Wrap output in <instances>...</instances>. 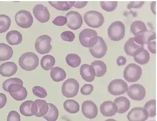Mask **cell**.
Returning a JSON list of instances; mask_svg holds the SVG:
<instances>
[{"mask_svg":"<svg viewBox=\"0 0 157 121\" xmlns=\"http://www.w3.org/2000/svg\"><path fill=\"white\" fill-rule=\"evenodd\" d=\"M39 58L36 54L32 52H27L23 54L19 59V64L24 70L33 71L38 67Z\"/></svg>","mask_w":157,"mask_h":121,"instance_id":"cell-1","label":"cell"},{"mask_svg":"<svg viewBox=\"0 0 157 121\" xmlns=\"http://www.w3.org/2000/svg\"><path fill=\"white\" fill-rule=\"evenodd\" d=\"M99 36L95 30L85 29L82 30L79 35V40L83 47L91 48L97 43Z\"/></svg>","mask_w":157,"mask_h":121,"instance_id":"cell-2","label":"cell"},{"mask_svg":"<svg viewBox=\"0 0 157 121\" xmlns=\"http://www.w3.org/2000/svg\"><path fill=\"white\" fill-rule=\"evenodd\" d=\"M108 34L110 39L114 42L122 40L125 35L124 25L120 21H114L108 28Z\"/></svg>","mask_w":157,"mask_h":121,"instance_id":"cell-3","label":"cell"},{"mask_svg":"<svg viewBox=\"0 0 157 121\" xmlns=\"http://www.w3.org/2000/svg\"><path fill=\"white\" fill-rule=\"evenodd\" d=\"M83 18L86 24L92 28L101 27L104 22V18L102 13L94 10L86 12Z\"/></svg>","mask_w":157,"mask_h":121,"instance_id":"cell-4","label":"cell"},{"mask_svg":"<svg viewBox=\"0 0 157 121\" xmlns=\"http://www.w3.org/2000/svg\"><path fill=\"white\" fill-rule=\"evenodd\" d=\"M141 68L135 64H128L123 71V77L128 82H134L140 79L142 75Z\"/></svg>","mask_w":157,"mask_h":121,"instance_id":"cell-5","label":"cell"},{"mask_svg":"<svg viewBox=\"0 0 157 121\" xmlns=\"http://www.w3.org/2000/svg\"><path fill=\"white\" fill-rule=\"evenodd\" d=\"M79 84L75 79H68L64 82L62 87V93L66 97H73L78 93Z\"/></svg>","mask_w":157,"mask_h":121,"instance_id":"cell-6","label":"cell"},{"mask_svg":"<svg viewBox=\"0 0 157 121\" xmlns=\"http://www.w3.org/2000/svg\"><path fill=\"white\" fill-rule=\"evenodd\" d=\"M15 20L19 27L24 29L30 28L33 23V18L32 14L26 10L18 11L15 14Z\"/></svg>","mask_w":157,"mask_h":121,"instance_id":"cell-7","label":"cell"},{"mask_svg":"<svg viewBox=\"0 0 157 121\" xmlns=\"http://www.w3.org/2000/svg\"><path fill=\"white\" fill-rule=\"evenodd\" d=\"M51 37L48 35H42L38 38L35 42V49L38 53L48 54L52 50Z\"/></svg>","mask_w":157,"mask_h":121,"instance_id":"cell-8","label":"cell"},{"mask_svg":"<svg viewBox=\"0 0 157 121\" xmlns=\"http://www.w3.org/2000/svg\"><path fill=\"white\" fill-rule=\"evenodd\" d=\"M7 92L16 101H23L27 97V90L23 86V85L21 84L17 83L10 84L7 87Z\"/></svg>","mask_w":157,"mask_h":121,"instance_id":"cell-9","label":"cell"},{"mask_svg":"<svg viewBox=\"0 0 157 121\" xmlns=\"http://www.w3.org/2000/svg\"><path fill=\"white\" fill-rule=\"evenodd\" d=\"M108 90L110 94L113 95H120L127 91L128 85L126 81L122 79H115L110 82Z\"/></svg>","mask_w":157,"mask_h":121,"instance_id":"cell-10","label":"cell"},{"mask_svg":"<svg viewBox=\"0 0 157 121\" xmlns=\"http://www.w3.org/2000/svg\"><path fill=\"white\" fill-rule=\"evenodd\" d=\"M67 19V25L72 30H78L83 24V19L81 15L75 11H71L66 14Z\"/></svg>","mask_w":157,"mask_h":121,"instance_id":"cell-11","label":"cell"},{"mask_svg":"<svg viewBox=\"0 0 157 121\" xmlns=\"http://www.w3.org/2000/svg\"><path fill=\"white\" fill-rule=\"evenodd\" d=\"M127 95L133 101H143L146 95L145 87L141 84H133L128 87Z\"/></svg>","mask_w":157,"mask_h":121,"instance_id":"cell-12","label":"cell"},{"mask_svg":"<svg viewBox=\"0 0 157 121\" xmlns=\"http://www.w3.org/2000/svg\"><path fill=\"white\" fill-rule=\"evenodd\" d=\"M108 50V47L105 40L101 37H99L98 41L94 46L89 48V51L93 57L96 58H101Z\"/></svg>","mask_w":157,"mask_h":121,"instance_id":"cell-13","label":"cell"},{"mask_svg":"<svg viewBox=\"0 0 157 121\" xmlns=\"http://www.w3.org/2000/svg\"><path fill=\"white\" fill-rule=\"evenodd\" d=\"M48 103L46 101L37 99L33 101L31 107V112L37 117H44L48 113Z\"/></svg>","mask_w":157,"mask_h":121,"instance_id":"cell-14","label":"cell"},{"mask_svg":"<svg viewBox=\"0 0 157 121\" xmlns=\"http://www.w3.org/2000/svg\"><path fill=\"white\" fill-rule=\"evenodd\" d=\"M33 13L36 19L41 23H46L50 18V14L47 7L37 4L33 9Z\"/></svg>","mask_w":157,"mask_h":121,"instance_id":"cell-15","label":"cell"},{"mask_svg":"<svg viewBox=\"0 0 157 121\" xmlns=\"http://www.w3.org/2000/svg\"><path fill=\"white\" fill-rule=\"evenodd\" d=\"M82 113L89 119H94L98 114L97 106L92 101H85L82 104Z\"/></svg>","mask_w":157,"mask_h":121,"instance_id":"cell-16","label":"cell"},{"mask_svg":"<svg viewBox=\"0 0 157 121\" xmlns=\"http://www.w3.org/2000/svg\"><path fill=\"white\" fill-rule=\"evenodd\" d=\"M129 121H145L148 118V114L143 107L133 108L127 114Z\"/></svg>","mask_w":157,"mask_h":121,"instance_id":"cell-17","label":"cell"},{"mask_svg":"<svg viewBox=\"0 0 157 121\" xmlns=\"http://www.w3.org/2000/svg\"><path fill=\"white\" fill-rule=\"evenodd\" d=\"M17 71V65L13 62H6L0 66V74L4 77L12 76Z\"/></svg>","mask_w":157,"mask_h":121,"instance_id":"cell-18","label":"cell"},{"mask_svg":"<svg viewBox=\"0 0 157 121\" xmlns=\"http://www.w3.org/2000/svg\"><path fill=\"white\" fill-rule=\"evenodd\" d=\"M117 107L112 101L103 102L100 105V112L105 117H112L116 114Z\"/></svg>","mask_w":157,"mask_h":121,"instance_id":"cell-19","label":"cell"},{"mask_svg":"<svg viewBox=\"0 0 157 121\" xmlns=\"http://www.w3.org/2000/svg\"><path fill=\"white\" fill-rule=\"evenodd\" d=\"M155 38L156 34L151 30H147L146 32L133 37L134 40L136 43L143 46H144V44L149 43L152 40L155 39Z\"/></svg>","mask_w":157,"mask_h":121,"instance_id":"cell-20","label":"cell"},{"mask_svg":"<svg viewBox=\"0 0 157 121\" xmlns=\"http://www.w3.org/2000/svg\"><path fill=\"white\" fill-rule=\"evenodd\" d=\"M80 75L82 79L87 82H92L96 76L95 71L92 66L84 64L80 68Z\"/></svg>","mask_w":157,"mask_h":121,"instance_id":"cell-21","label":"cell"},{"mask_svg":"<svg viewBox=\"0 0 157 121\" xmlns=\"http://www.w3.org/2000/svg\"><path fill=\"white\" fill-rule=\"evenodd\" d=\"M143 48L144 46L137 43L134 40L133 38H131L127 40L124 44V50L128 56L133 57L137 51Z\"/></svg>","mask_w":157,"mask_h":121,"instance_id":"cell-22","label":"cell"},{"mask_svg":"<svg viewBox=\"0 0 157 121\" xmlns=\"http://www.w3.org/2000/svg\"><path fill=\"white\" fill-rule=\"evenodd\" d=\"M114 103L116 104L117 107V113L122 114L126 112L130 109V101L126 97H120L115 99Z\"/></svg>","mask_w":157,"mask_h":121,"instance_id":"cell-23","label":"cell"},{"mask_svg":"<svg viewBox=\"0 0 157 121\" xmlns=\"http://www.w3.org/2000/svg\"><path fill=\"white\" fill-rule=\"evenodd\" d=\"M6 40L10 45L16 46L21 43L23 36L22 34L17 30H11L6 34Z\"/></svg>","mask_w":157,"mask_h":121,"instance_id":"cell-24","label":"cell"},{"mask_svg":"<svg viewBox=\"0 0 157 121\" xmlns=\"http://www.w3.org/2000/svg\"><path fill=\"white\" fill-rule=\"evenodd\" d=\"M133 58L136 63L144 65L147 64L150 60V54L143 48L137 51L133 56Z\"/></svg>","mask_w":157,"mask_h":121,"instance_id":"cell-25","label":"cell"},{"mask_svg":"<svg viewBox=\"0 0 157 121\" xmlns=\"http://www.w3.org/2000/svg\"><path fill=\"white\" fill-rule=\"evenodd\" d=\"M14 53L12 48L6 44L0 43V61L10 60Z\"/></svg>","mask_w":157,"mask_h":121,"instance_id":"cell-26","label":"cell"},{"mask_svg":"<svg viewBox=\"0 0 157 121\" xmlns=\"http://www.w3.org/2000/svg\"><path fill=\"white\" fill-rule=\"evenodd\" d=\"M147 28L142 21L137 20L133 21L130 27V31L135 36L140 35L147 31Z\"/></svg>","mask_w":157,"mask_h":121,"instance_id":"cell-27","label":"cell"},{"mask_svg":"<svg viewBox=\"0 0 157 121\" xmlns=\"http://www.w3.org/2000/svg\"><path fill=\"white\" fill-rule=\"evenodd\" d=\"M91 66H92L95 70L96 77H102L106 74L107 70L106 65L101 61H95L92 62Z\"/></svg>","mask_w":157,"mask_h":121,"instance_id":"cell-28","label":"cell"},{"mask_svg":"<svg viewBox=\"0 0 157 121\" xmlns=\"http://www.w3.org/2000/svg\"><path fill=\"white\" fill-rule=\"evenodd\" d=\"M50 75L52 80L55 82H60L65 79L67 74L62 68L55 67L51 69Z\"/></svg>","mask_w":157,"mask_h":121,"instance_id":"cell-29","label":"cell"},{"mask_svg":"<svg viewBox=\"0 0 157 121\" xmlns=\"http://www.w3.org/2000/svg\"><path fill=\"white\" fill-rule=\"evenodd\" d=\"M55 64V58L51 55L47 54L41 58V67L44 70H50L54 66Z\"/></svg>","mask_w":157,"mask_h":121,"instance_id":"cell-30","label":"cell"},{"mask_svg":"<svg viewBox=\"0 0 157 121\" xmlns=\"http://www.w3.org/2000/svg\"><path fill=\"white\" fill-rule=\"evenodd\" d=\"M43 117L48 121H56L59 117V111L55 105L48 103V113Z\"/></svg>","mask_w":157,"mask_h":121,"instance_id":"cell-31","label":"cell"},{"mask_svg":"<svg viewBox=\"0 0 157 121\" xmlns=\"http://www.w3.org/2000/svg\"><path fill=\"white\" fill-rule=\"evenodd\" d=\"M65 111L71 114H75L79 111V105L77 101L72 99H68L64 103Z\"/></svg>","mask_w":157,"mask_h":121,"instance_id":"cell-32","label":"cell"},{"mask_svg":"<svg viewBox=\"0 0 157 121\" xmlns=\"http://www.w3.org/2000/svg\"><path fill=\"white\" fill-rule=\"evenodd\" d=\"M65 60L69 66L73 68L78 67L81 63V58L77 54H69L67 56Z\"/></svg>","mask_w":157,"mask_h":121,"instance_id":"cell-33","label":"cell"},{"mask_svg":"<svg viewBox=\"0 0 157 121\" xmlns=\"http://www.w3.org/2000/svg\"><path fill=\"white\" fill-rule=\"evenodd\" d=\"M144 109L146 111L149 117H154L156 116V101L155 99L147 101Z\"/></svg>","mask_w":157,"mask_h":121,"instance_id":"cell-34","label":"cell"},{"mask_svg":"<svg viewBox=\"0 0 157 121\" xmlns=\"http://www.w3.org/2000/svg\"><path fill=\"white\" fill-rule=\"evenodd\" d=\"M48 3L51 6L60 11H66L70 10L72 7L69 3V1H49Z\"/></svg>","mask_w":157,"mask_h":121,"instance_id":"cell-35","label":"cell"},{"mask_svg":"<svg viewBox=\"0 0 157 121\" xmlns=\"http://www.w3.org/2000/svg\"><path fill=\"white\" fill-rule=\"evenodd\" d=\"M11 19L6 15H0V33L6 32L10 27Z\"/></svg>","mask_w":157,"mask_h":121,"instance_id":"cell-36","label":"cell"},{"mask_svg":"<svg viewBox=\"0 0 157 121\" xmlns=\"http://www.w3.org/2000/svg\"><path fill=\"white\" fill-rule=\"evenodd\" d=\"M33 103V101H24L21 104L20 107V112L21 114L26 117L33 116V114L31 112V107Z\"/></svg>","mask_w":157,"mask_h":121,"instance_id":"cell-37","label":"cell"},{"mask_svg":"<svg viewBox=\"0 0 157 121\" xmlns=\"http://www.w3.org/2000/svg\"><path fill=\"white\" fill-rule=\"evenodd\" d=\"M118 5L117 1H101L100 2V6L103 10L112 12L116 9Z\"/></svg>","mask_w":157,"mask_h":121,"instance_id":"cell-38","label":"cell"},{"mask_svg":"<svg viewBox=\"0 0 157 121\" xmlns=\"http://www.w3.org/2000/svg\"><path fill=\"white\" fill-rule=\"evenodd\" d=\"M33 93L35 96L40 98H44L48 96V93L44 87L35 86L32 89Z\"/></svg>","mask_w":157,"mask_h":121,"instance_id":"cell-39","label":"cell"},{"mask_svg":"<svg viewBox=\"0 0 157 121\" xmlns=\"http://www.w3.org/2000/svg\"><path fill=\"white\" fill-rule=\"evenodd\" d=\"M17 83V84L23 85V82L19 78H10L4 81L2 84V88L4 90L7 92V87L11 84Z\"/></svg>","mask_w":157,"mask_h":121,"instance_id":"cell-40","label":"cell"},{"mask_svg":"<svg viewBox=\"0 0 157 121\" xmlns=\"http://www.w3.org/2000/svg\"><path fill=\"white\" fill-rule=\"evenodd\" d=\"M61 38L65 42H73L75 39V35L72 31H65L61 34Z\"/></svg>","mask_w":157,"mask_h":121,"instance_id":"cell-41","label":"cell"},{"mask_svg":"<svg viewBox=\"0 0 157 121\" xmlns=\"http://www.w3.org/2000/svg\"><path fill=\"white\" fill-rule=\"evenodd\" d=\"M67 23V19L65 16H58L56 17L55 19L52 21V23L56 26H64Z\"/></svg>","mask_w":157,"mask_h":121,"instance_id":"cell-42","label":"cell"},{"mask_svg":"<svg viewBox=\"0 0 157 121\" xmlns=\"http://www.w3.org/2000/svg\"><path fill=\"white\" fill-rule=\"evenodd\" d=\"M7 121H21V116L17 111H10L8 114Z\"/></svg>","mask_w":157,"mask_h":121,"instance_id":"cell-43","label":"cell"},{"mask_svg":"<svg viewBox=\"0 0 157 121\" xmlns=\"http://www.w3.org/2000/svg\"><path fill=\"white\" fill-rule=\"evenodd\" d=\"M94 90V86L91 84H85L81 89V94L85 95H88L91 94Z\"/></svg>","mask_w":157,"mask_h":121,"instance_id":"cell-44","label":"cell"},{"mask_svg":"<svg viewBox=\"0 0 157 121\" xmlns=\"http://www.w3.org/2000/svg\"><path fill=\"white\" fill-rule=\"evenodd\" d=\"M144 1H132L128 3L127 6V8L130 10L131 9H139L143 6Z\"/></svg>","mask_w":157,"mask_h":121,"instance_id":"cell-45","label":"cell"},{"mask_svg":"<svg viewBox=\"0 0 157 121\" xmlns=\"http://www.w3.org/2000/svg\"><path fill=\"white\" fill-rule=\"evenodd\" d=\"M69 3L71 6L72 7H75V8L77 9H81L84 7H85L87 4L88 3V2L86 1H69Z\"/></svg>","mask_w":157,"mask_h":121,"instance_id":"cell-46","label":"cell"},{"mask_svg":"<svg viewBox=\"0 0 157 121\" xmlns=\"http://www.w3.org/2000/svg\"><path fill=\"white\" fill-rule=\"evenodd\" d=\"M147 48L151 53H156V42L151 41L147 44Z\"/></svg>","mask_w":157,"mask_h":121,"instance_id":"cell-47","label":"cell"},{"mask_svg":"<svg viewBox=\"0 0 157 121\" xmlns=\"http://www.w3.org/2000/svg\"><path fill=\"white\" fill-rule=\"evenodd\" d=\"M6 102H7L6 96L3 93H0V109L3 108L6 105Z\"/></svg>","mask_w":157,"mask_h":121,"instance_id":"cell-48","label":"cell"},{"mask_svg":"<svg viewBox=\"0 0 157 121\" xmlns=\"http://www.w3.org/2000/svg\"><path fill=\"white\" fill-rule=\"evenodd\" d=\"M127 60L126 58L123 56H119L118 58H117V64H118V66H123L125 64H126Z\"/></svg>","mask_w":157,"mask_h":121,"instance_id":"cell-49","label":"cell"},{"mask_svg":"<svg viewBox=\"0 0 157 121\" xmlns=\"http://www.w3.org/2000/svg\"><path fill=\"white\" fill-rule=\"evenodd\" d=\"M105 121H117L115 119H106Z\"/></svg>","mask_w":157,"mask_h":121,"instance_id":"cell-50","label":"cell"},{"mask_svg":"<svg viewBox=\"0 0 157 121\" xmlns=\"http://www.w3.org/2000/svg\"></svg>","mask_w":157,"mask_h":121,"instance_id":"cell-51","label":"cell"}]
</instances>
